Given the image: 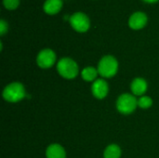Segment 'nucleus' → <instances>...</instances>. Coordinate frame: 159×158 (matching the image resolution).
Returning <instances> with one entry per match:
<instances>
[{
  "label": "nucleus",
  "mask_w": 159,
  "mask_h": 158,
  "mask_svg": "<svg viewBox=\"0 0 159 158\" xmlns=\"http://www.w3.org/2000/svg\"><path fill=\"white\" fill-rule=\"evenodd\" d=\"M46 156L47 158H65L66 154L62 146L54 143V144H50L48 147L46 151Z\"/></svg>",
  "instance_id": "nucleus-9"
},
{
  "label": "nucleus",
  "mask_w": 159,
  "mask_h": 158,
  "mask_svg": "<svg viewBox=\"0 0 159 158\" xmlns=\"http://www.w3.org/2000/svg\"><path fill=\"white\" fill-rule=\"evenodd\" d=\"M55 61H56V55L54 51L49 48H45L41 50L36 58L37 65L43 69L50 68L55 63Z\"/></svg>",
  "instance_id": "nucleus-6"
},
{
  "label": "nucleus",
  "mask_w": 159,
  "mask_h": 158,
  "mask_svg": "<svg viewBox=\"0 0 159 158\" xmlns=\"http://www.w3.org/2000/svg\"><path fill=\"white\" fill-rule=\"evenodd\" d=\"M121 156V150L120 147L116 144H111L109 145L103 154L104 158H120Z\"/></svg>",
  "instance_id": "nucleus-13"
},
{
  "label": "nucleus",
  "mask_w": 159,
  "mask_h": 158,
  "mask_svg": "<svg viewBox=\"0 0 159 158\" xmlns=\"http://www.w3.org/2000/svg\"><path fill=\"white\" fill-rule=\"evenodd\" d=\"M91 90L95 98L99 100L104 99L108 94V90H109L108 84L103 79H96L92 84Z\"/></svg>",
  "instance_id": "nucleus-7"
},
{
  "label": "nucleus",
  "mask_w": 159,
  "mask_h": 158,
  "mask_svg": "<svg viewBox=\"0 0 159 158\" xmlns=\"http://www.w3.org/2000/svg\"><path fill=\"white\" fill-rule=\"evenodd\" d=\"M7 23L5 21V20H0V34L4 35L7 32Z\"/></svg>",
  "instance_id": "nucleus-16"
},
{
  "label": "nucleus",
  "mask_w": 159,
  "mask_h": 158,
  "mask_svg": "<svg viewBox=\"0 0 159 158\" xmlns=\"http://www.w3.org/2000/svg\"><path fill=\"white\" fill-rule=\"evenodd\" d=\"M70 23L72 27L79 33H85L89 29L90 21L89 17L83 12H75L70 17Z\"/></svg>",
  "instance_id": "nucleus-5"
},
{
  "label": "nucleus",
  "mask_w": 159,
  "mask_h": 158,
  "mask_svg": "<svg viewBox=\"0 0 159 158\" xmlns=\"http://www.w3.org/2000/svg\"><path fill=\"white\" fill-rule=\"evenodd\" d=\"M118 70V62L116 59L111 55L102 58L98 65V72L102 77H113L116 74Z\"/></svg>",
  "instance_id": "nucleus-2"
},
{
  "label": "nucleus",
  "mask_w": 159,
  "mask_h": 158,
  "mask_svg": "<svg viewBox=\"0 0 159 158\" xmlns=\"http://www.w3.org/2000/svg\"><path fill=\"white\" fill-rule=\"evenodd\" d=\"M146 23H147V16L145 13L141 11L133 13L129 20V27L134 30H139L143 28Z\"/></svg>",
  "instance_id": "nucleus-8"
},
{
  "label": "nucleus",
  "mask_w": 159,
  "mask_h": 158,
  "mask_svg": "<svg viewBox=\"0 0 159 158\" xmlns=\"http://www.w3.org/2000/svg\"><path fill=\"white\" fill-rule=\"evenodd\" d=\"M62 7L61 0H46L44 3V11L49 15H54L58 13Z\"/></svg>",
  "instance_id": "nucleus-11"
},
{
  "label": "nucleus",
  "mask_w": 159,
  "mask_h": 158,
  "mask_svg": "<svg viewBox=\"0 0 159 158\" xmlns=\"http://www.w3.org/2000/svg\"><path fill=\"white\" fill-rule=\"evenodd\" d=\"M138 106V101L131 94H122L116 101V108L119 113L123 115H129L133 113Z\"/></svg>",
  "instance_id": "nucleus-4"
},
{
  "label": "nucleus",
  "mask_w": 159,
  "mask_h": 158,
  "mask_svg": "<svg viewBox=\"0 0 159 158\" xmlns=\"http://www.w3.org/2000/svg\"><path fill=\"white\" fill-rule=\"evenodd\" d=\"M57 71L63 78L73 79L78 74V65L70 58H62L57 64Z\"/></svg>",
  "instance_id": "nucleus-3"
},
{
  "label": "nucleus",
  "mask_w": 159,
  "mask_h": 158,
  "mask_svg": "<svg viewBox=\"0 0 159 158\" xmlns=\"http://www.w3.org/2000/svg\"><path fill=\"white\" fill-rule=\"evenodd\" d=\"M25 96V88L20 82L10 83L3 90V98L8 102H18L21 101Z\"/></svg>",
  "instance_id": "nucleus-1"
},
{
  "label": "nucleus",
  "mask_w": 159,
  "mask_h": 158,
  "mask_svg": "<svg viewBox=\"0 0 159 158\" xmlns=\"http://www.w3.org/2000/svg\"><path fill=\"white\" fill-rule=\"evenodd\" d=\"M131 91L137 96H142L147 90V82L141 77L135 78L131 83Z\"/></svg>",
  "instance_id": "nucleus-10"
},
{
  "label": "nucleus",
  "mask_w": 159,
  "mask_h": 158,
  "mask_svg": "<svg viewBox=\"0 0 159 158\" xmlns=\"http://www.w3.org/2000/svg\"><path fill=\"white\" fill-rule=\"evenodd\" d=\"M144 2H146V3H156L157 1H158V0H143Z\"/></svg>",
  "instance_id": "nucleus-17"
},
{
  "label": "nucleus",
  "mask_w": 159,
  "mask_h": 158,
  "mask_svg": "<svg viewBox=\"0 0 159 158\" xmlns=\"http://www.w3.org/2000/svg\"><path fill=\"white\" fill-rule=\"evenodd\" d=\"M3 4L6 8L12 10L18 7L20 4V0H3Z\"/></svg>",
  "instance_id": "nucleus-15"
},
{
  "label": "nucleus",
  "mask_w": 159,
  "mask_h": 158,
  "mask_svg": "<svg viewBox=\"0 0 159 158\" xmlns=\"http://www.w3.org/2000/svg\"><path fill=\"white\" fill-rule=\"evenodd\" d=\"M98 74H99L98 70H96L94 67L89 66V67H86V68L83 69V71L81 73V75H82V78L85 81L91 82V81L96 80Z\"/></svg>",
  "instance_id": "nucleus-12"
},
{
  "label": "nucleus",
  "mask_w": 159,
  "mask_h": 158,
  "mask_svg": "<svg viewBox=\"0 0 159 158\" xmlns=\"http://www.w3.org/2000/svg\"><path fill=\"white\" fill-rule=\"evenodd\" d=\"M153 104V101L150 97L147 96H142L138 100V106L143 108V109H147L150 108Z\"/></svg>",
  "instance_id": "nucleus-14"
}]
</instances>
